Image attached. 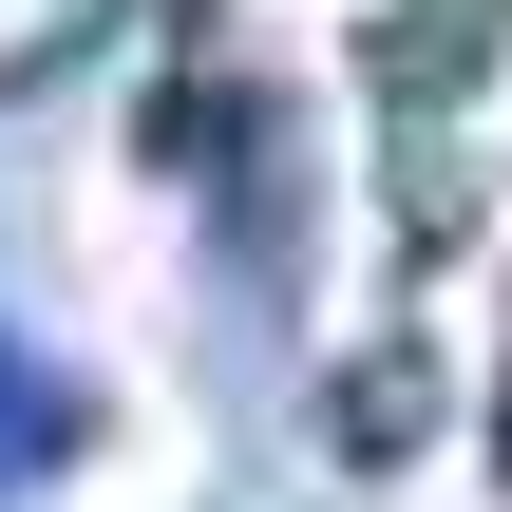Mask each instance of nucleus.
I'll use <instances>...</instances> for the list:
<instances>
[{
  "label": "nucleus",
  "mask_w": 512,
  "mask_h": 512,
  "mask_svg": "<svg viewBox=\"0 0 512 512\" xmlns=\"http://www.w3.org/2000/svg\"><path fill=\"white\" fill-rule=\"evenodd\" d=\"M494 38H512V0H380V76L399 95H475Z\"/></svg>",
  "instance_id": "1"
}]
</instances>
